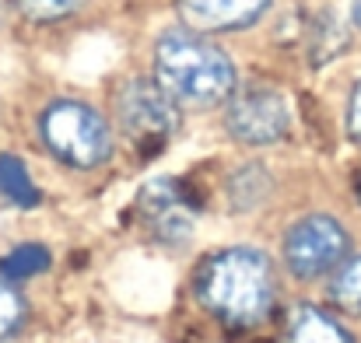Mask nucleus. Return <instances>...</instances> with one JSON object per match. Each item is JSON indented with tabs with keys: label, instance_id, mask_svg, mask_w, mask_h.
<instances>
[{
	"label": "nucleus",
	"instance_id": "nucleus-14",
	"mask_svg": "<svg viewBox=\"0 0 361 343\" xmlns=\"http://www.w3.org/2000/svg\"><path fill=\"white\" fill-rule=\"evenodd\" d=\"M18 11L32 21H56V18H67L74 14L85 0H14Z\"/></svg>",
	"mask_w": 361,
	"mask_h": 343
},
{
	"label": "nucleus",
	"instance_id": "nucleus-16",
	"mask_svg": "<svg viewBox=\"0 0 361 343\" xmlns=\"http://www.w3.org/2000/svg\"><path fill=\"white\" fill-rule=\"evenodd\" d=\"M351 18H355V25L361 28V0H355V4H351Z\"/></svg>",
	"mask_w": 361,
	"mask_h": 343
},
{
	"label": "nucleus",
	"instance_id": "nucleus-11",
	"mask_svg": "<svg viewBox=\"0 0 361 343\" xmlns=\"http://www.w3.org/2000/svg\"><path fill=\"white\" fill-rule=\"evenodd\" d=\"M49 266V252L42 245H18L14 252H7L0 259V273L4 280H25V277H35Z\"/></svg>",
	"mask_w": 361,
	"mask_h": 343
},
{
	"label": "nucleus",
	"instance_id": "nucleus-9",
	"mask_svg": "<svg viewBox=\"0 0 361 343\" xmlns=\"http://www.w3.org/2000/svg\"><path fill=\"white\" fill-rule=\"evenodd\" d=\"M284 343H355L351 333L330 319L323 308H312V305H302L295 308L291 323H288V333H284Z\"/></svg>",
	"mask_w": 361,
	"mask_h": 343
},
{
	"label": "nucleus",
	"instance_id": "nucleus-1",
	"mask_svg": "<svg viewBox=\"0 0 361 343\" xmlns=\"http://www.w3.org/2000/svg\"><path fill=\"white\" fill-rule=\"evenodd\" d=\"M274 270L270 259L256 249L214 252L197 277V294L204 308L225 326H256L274 305Z\"/></svg>",
	"mask_w": 361,
	"mask_h": 343
},
{
	"label": "nucleus",
	"instance_id": "nucleus-2",
	"mask_svg": "<svg viewBox=\"0 0 361 343\" xmlns=\"http://www.w3.org/2000/svg\"><path fill=\"white\" fill-rule=\"evenodd\" d=\"M154 77L183 106H214L225 102L235 88L232 60L197 32L176 28L165 32L154 46Z\"/></svg>",
	"mask_w": 361,
	"mask_h": 343
},
{
	"label": "nucleus",
	"instance_id": "nucleus-7",
	"mask_svg": "<svg viewBox=\"0 0 361 343\" xmlns=\"http://www.w3.org/2000/svg\"><path fill=\"white\" fill-rule=\"evenodd\" d=\"M137 211H140V221L147 225V231L158 242H169V245L186 242V235L193 231V221H197L193 218V204L183 197V189L172 179L147 182L140 189Z\"/></svg>",
	"mask_w": 361,
	"mask_h": 343
},
{
	"label": "nucleus",
	"instance_id": "nucleus-12",
	"mask_svg": "<svg viewBox=\"0 0 361 343\" xmlns=\"http://www.w3.org/2000/svg\"><path fill=\"white\" fill-rule=\"evenodd\" d=\"M330 291H334V301H337L344 312L361 316V256L351 259V263H344V266L337 270Z\"/></svg>",
	"mask_w": 361,
	"mask_h": 343
},
{
	"label": "nucleus",
	"instance_id": "nucleus-15",
	"mask_svg": "<svg viewBox=\"0 0 361 343\" xmlns=\"http://www.w3.org/2000/svg\"><path fill=\"white\" fill-rule=\"evenodd\" d=\"M348 126L355 133V140H361V81L351 92V106H348Z\"/></svg>",
	"mask_w": 361,
	"mask_h": 343
},
{
	"label": "nucleus",
	"instance_id": "nucleus-5",
	"mask_svg": "<svg viewBox=\"0 0 361 343\" xmlns=\"http://www.w3.org/2000/svg\"><path fill=\"white\" fill-rule=\"evenodd\" d=\"M344 252H348V231L326 214L302 218L284 238V259L291 273L302 280L330 273L334 266H341Z\"/></svg>",
	"mask_w": 361,
	"mask_h": 343
},
{
	"label": "nucleus",
	"instance_id": "nucleus-10",
	"mask_svg": "<svg viewBox=\"0 0 361 343\" xmlns=\"http://www.w3.org/2000/svg\"><path fill=\"white\" fill-rule=\"evenodd\" d=\"M0 197L11 200L14 207L39 204V189H35L28 168L21 165V158H14V154H0Z\"/></svg>",
	"mask_w": 361,
	"mask_h": 343
},
{
	"label": "nucleus",
	"instance_id": "nucleus-3",
	"mask_svg": "<svg viewBox=\"0 0 361 343\" xmlns=\"http://www.w3.org/2000/svg\"><path fill=\"white\" fill-rule=\"evenodd\" d=\"M42 144L71 168H99L113 154V133L106 119L85 102H53L39 116Z\"/></svg>",
	"mask_w": 361,
	"mask_h": 343
},
{
	"label": "nucleus",
	"instance_id": "nucleus-4",
	"mask_svg": "<svg viewBox=\"0 0 361 343\" xmlns=\"http://www.w3.org/2000/svg\"><path fill=\"white\" fill-rule=\"evenodd\" d=\"M116 116L123 133L144 151L161 147L179 130V102L158 81H126L116 99Z\"/></svg>",
	"mask_w": 361,
	"mask_h": 343
},
{
	"label": "nucleus",
	"instance_id": "nucleus-13",
	"mask_svg": "<svg viewBox=\"0 0 361 343\" xmlns=\"http://www.w3.org/2000/svg\"><path fill=\"white\" fill-rule=\"evenodd\" d=\"M25 298L0 277V340H7V337H14L18 330H21V323H25Z\"/></svg>",
	"mask_w": 361,
	"mask_h": 343
},
{
	"label": "nucleus",
	"instance_id": "nucleus-6",
	"mask_svg": "<svg viewBox=\"0 0 361 343\" xmlns=\"http://www.w3.org/2000/svg\"><path fill=\"white\" fill-rule=\"evenodd\" d=\"M288 130V106L274 88H249L228 106V133L242 144H274Z\"/></svg>",
	"mask_w": 361,
	"mask_h": 343
},
{
	"label": "nucleus",
	"instance_id": "nucleus-8",
	"mask_svg": "<svg viewBox=\"0 0 361 343\" xmlns=\"http://www.w3.org/2000/svg\"><path fill=\"white\" fill-rule=\"evenodd\" d=\"M270 0H179V14L190 28L200 32H228L252 25Z\"/></svg>",
	"mask_w": 361,
	"mask_h": 343
},
{
	"label": "nucleus",
	"instance_id": "nucleus-17",
	"mask_svg": "<svg viewBox=\"0 0 361 343\" xmlns=\"http://www.w3.org/2000/svg\"><path fill=\"white\" fill-rule=\"evenodd\" d=\"M355 189H358V200H361V175H358V182H355Z\"/></svg>",
	"mask_w": 361,
	"mask_h": 343
}]
</instances>
